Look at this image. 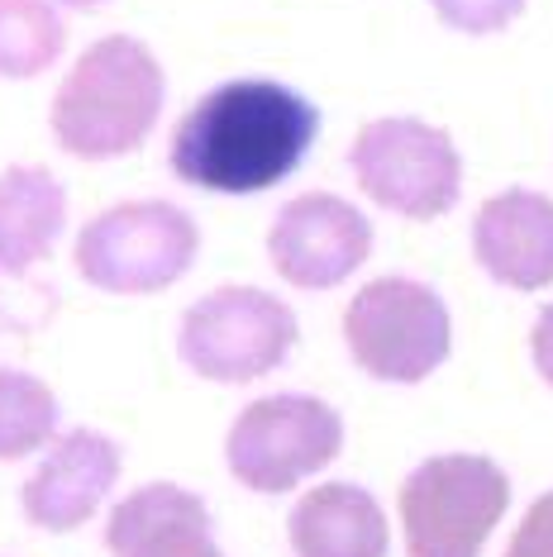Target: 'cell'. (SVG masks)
Returning <instances> with one entry per match:
<instances>
[{"instance_id": "5b68a950", "label": "cell", "mask_w": 553, "mask_h": 557, "mask_svg": "<svg viewBox=\"0 0 553 557\" xmlns=\"http://www.w3.org/2000/svg\"><path fill=\"white\" fill-rule=\"evenodd\" d=\"M511 505V481L492 458L448 453L420 462L401 486L406 557H477Z\"/></svg>"}, {"instance_id": "8fae6325", "label": "cell", "mask_w": 553, "mask_h": 557, "mask_svg": "<svg viewBox=\"0 0 553 557\" xmlns=\"http://www.w3.org/2000/svg\"><path fill=\"white\" fill-rule=\"evenodd\" d=\"M472 252L492 282L511 290L553 286V200L539 191H501L477 210Z\"/></svg>"}, {"instance_id": "52a82bcc", "label": "cell", "mask_w": 553, "mask_h": 557, "mask_svg": "<svg viewBox=\"0 0 553 557\" xmlns=\"http://www.w3.org/2000/svg\"><path fill=\"white\" fill-rule=\"evenodd\" d=\"M339 448H344V420L334 414V405L282 391L238 410L224 438V462L238 486L258 496H282L306 476L324 472Z\"/></svg>"}, {"instance_id": "ac0fdd59", "label": "cell", "mask_w": 553, "mask_h": 557, "mask_svg": "<svg viewBox=\"0 0 553 557\" xmlns=\"http://www.w3.org/2000/svg\"><path fill=\"white\" fill-rule=\"evenodd\" d=\"M506 557H553V491L530 505V515L520 519Z\"/></svg>"}, {"instance_id": "ffe728a7", "label": "cell", "mask_w": 553, "mask_h": 557, "mask_svg": "<svg viewBox=\"0 0 553 557\" xmlns=\"http://www.w3.org/2000/svg\"><path fill=\"white\" fill-rule=\"evenodd\" d=\"M58 5H67V10H100L106 0H58Z\"/></svg>"}, {"instance_id": "9a60e30c", "label": "cell", "mask_w": 553, "mask_h": 557, "mask_svg": "<svg viewBox=\"0 0 553 557\" xmlns=\"http://www.w3.org/2000/svg\"><path fill=\"white\" fill-rule=\"evenodd\" d=\"M62 48H67V24L53 0H0V77H44Z\"/></svg>"}, {"instance_id": "9c48e42d", "label": "cell", "mask_w": 553, "mask_h": 557, "mask_svg": "<svg viewBox=\"0 0 553 557\" xmlns=\"http://www.w3.org/2000/svg\"><path fill=\"white\" fill-rule=\"evenodd\" d=\"M372 252V224L344 196L310 191L276 210L268 230V258L282 282L300 290H330L348 282Z\"/></svg>"}, {"instance_id": "e0dca14e", "label": "cell", "mask_w": 553, "mask_h": 557, "mask_svg": "<svg viewBox=\"0 0 553 557\" xmlns=\"http://www.w3.org/2000/svg\"><path fill=\"white\" fill-rule=\"evenodd\" d=\"M434 15L458 34H501L520 20L530 0H430Z\"/></svg>"}, {"instance_id": "3957f363", "label": "cell", "mask_w": 553, "mask_h": 557, "mask_svg": "<svg viewBox=\"0 0 553 557\" xmlns=\"http://www.w3.org/2000/svg\"><path fill=\"white\" fill-rule=\"evenodd\" d=\"M200 252L196 220L172 200H124L77 234V272L106 296H153L182 282Z\"/></svg>"}, {"instance_id": "ba28073f", "label": "cell", "mask_w": 553, "mask_h": 557, "mask_svg": "<svg viewBox=\"0 0 553 557\" xmlns=\"http://www.w3.org/2000/svg\"><path fill=\"white\" fill-rule=\"evenodd\" d=\"M296 348V314L258 286H220L182 314L177 352L206 382H258Z\"/></svg>"}, {"instance_id": "7a4b0ae2", "label": "cell", "mask_w": 553, "mask_h": 557, "mask_svg": "<svg viewBox=\"0 0 553 557\" xmlns=\"http://www.w3.org/2000/svg\"><path fill=\"white\" fill-rule=\"evenodd\" d=\"M168 100V77L153 48L130 34H106L72 62L53 96V138L62 153L82 162H110L153 134Z\"/></svg>"}, {"instance_id": "6da1fadb", "label": "cell", "mask_w": 553, "mask_h": 557, "mask_svg": "<svg viewBox=\"0 0 553 557\" xmlns=\"http://www.w3.org/2000/svg\"><path fill=\"white\" fill-rule=\"evenodd\" d=\"M320 138V110L268 77L206 91L172 134V172L216 196H258L286 182Z\"/></svg>"}, {"instance_id": "277c9868", "label": "cell", "mask_w": 553, "mask_h": 557, "mask_svg": "<svg viewBox=\"0 0 553 557\" xmlns=\"http://www.w3.org/2000/svg\"><path fill=\"white\" fill-rule=\"evenodd\" d=\"M344 344L354 362L377 382L415 386L444 367L454 348L448 306L415 276H377L348 300L344 310Z\"/></svg>"}, {"instance_id": "8992f818", "label": "cell", "mask_w": 553, "mask_h": 557, "mask_svg": "<svg viewBox=\"0 0 553 557\" xmlns=\"http://www.w3.org/2000/svg\"><path fill=\"white\" fill-rule=\"evenodd\" d=\"M348 168L362 196L401 220H439L463 196V158L444 129L410 115L362 124Z\"/></svg>"}, {"instance_id": "2e32d148", "label": "cell", "mask_w": 553, "mask_h": 557, "mask_svg": "<svg viewBox=\"0 0 553 557\" xmlns=\"http://www.w3.org/2000/svg\"><path fill=\"white\" fill-rule=\"evenodd\" d=\"M58 434V396L39 376L0 367V462L39 453Z\"/></svg>"}, {"instance_id": "30bf717a", "label": "cell", "mask_w": 553, "mask_h": 557, "mask_svg": "<svg viewBox=\"0 0 553 557\" xmlns=\"http://www.w3.org/2000/svg\"><path fill=\"white\" fill-rule=\"evenodd\" d=\"M120 443L100 429H67L44 453L39 472L24 481V519L48 534H72L100 510L120 481Z\"/></svg>"}, {"instance_id": "7c38bea8", "label": "cell", "mask_w": 553, "mask_h": 557, "mask_svg": "<svg viewBox=\"0 0 553 557\" xmlns=\"http://www.w3.org/2000/svg\"><path fill=\"white\" fill-rule=\"evenodd\" d=\"M106 548L110 557H224L206 500L172 481L138 486L110 510Z\"/></svg>"}, {"instance_id": "4fadbf2b", "label": "cell", "mask_w": 553, "mask_h": 557, "mask_svg": "<svg viewBox=\"0 0 553 557\" xmlns=\"http://www.w3.org/2000/svg\"><path fill=\"white\" fill-rule=\"evenodd\" d=\"M296 557H386V515L362 486L330 481L296 500L286 519Z\"/></svg>"}, {"instance_id": "d6986e66", "label": "cell", "mask_w": 553, "mask_h": 557, "mask_svg": "<svg viewBox=\"0 0 553 557\" xmlns=\"http://www.w3.org/2000/svg\"><path fill=\"white\" fill-rule=\"evenodd\" d=\"M530 352H534L539 376H544V382L553 386V306H549V310H539L534 334H530Z\"/></svg>"}, {"instance_id": "5bb4252c", "label": "cell", "mask_w": 553, "mask_h": 557, "mask_svg": "<svg viewBox=\"0 0 553 557\" xmlns=\"http://www.w3.org/2000/svg\"><path fill=\"white\" fill-rule=\"evenodd\" d=\"M67 224V191L48 168L0 172V282H24Z\"/></svg>"}]
</instances>
